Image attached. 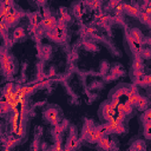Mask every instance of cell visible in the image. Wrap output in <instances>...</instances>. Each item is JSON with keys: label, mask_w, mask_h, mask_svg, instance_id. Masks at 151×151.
Masks as SVG:
<instances>
[{"label": "cell", "mask_w": 151, "mask_h": 151, "mask_svg": "<svg viewBox=\"0 0 151 151\" xmlns=\"http://www.w3.org/2000/svg\"><path fill=\"white\" fill-rule=\"evenodd\" d=\"M1 63H2V70L5 71V73L7 76L12 74L14 66H13V64H12V61H11V59H9V57L7 54L2 53V55H1Z\"/></svg>", "instance_id": "obj_1"}, {"label": "cell", "mask_w": 151, "mask_h": 151, "mask_svg": "<svg viewBox=\"0 0 151 151\" xmlns=\"http://www.w3.org/2000/svg\"><path fill=\"white\" fill-rule=\"evenodd\" d=\"M41 25L44 28L48 29V31H53L57 25H58V21L55 18L53 17H47V18H42V21H41Z\"/></svg>", "instance_id": "obj_2"}, {"label": "cell", "mask_w": 151, "mask_h": 151, "mask_svg": "<svg viewBox=\"0 0 151 151\" xmlns=\"http://www.w3.org/2000/svg\"><path fill=\"white\" fill-rule=\"evenodd\" d=\"M116 110L112 107V105H111V103L110 104H105L104 105V107H103V116H104V118L109 122V120H111V119H113L114 117H116Z\"/></svg>", "instance_id": "obj_3"}, {"label": "cell", "mask_w": 151, "mask_h": 151, "mask_svg": "<svg viewBox=\"0 0 151 151\" xmlns=\"http://www.w3.org/2000/svg\"><path fill=\"white\" fill-rule=\"evenodd\" d=\"M45 118L47 120H50L52 124H54V125L59 124L58 123V110L57 109H53V107L48 109L47 111H45Z\"/></svg>", "instance_id": "obj_4"}, {"label": "cell", "mask_w": 151, "mask_h": 151, "mask_svg": "<svg viewBox=\"0 0 151 151\" xmlns=\"http://www.w3.org/2000/svg\"><path fill=\"white\" fill-rule=\"evenodd\" d=\"M103 136H104V134H101L97 127H93L92 131L90 132L88 137H87V140H88L90 143H98Z\"/></svg>", "instance_id": "obj_5"}, {"label": "cell", "mask_w": 151, "mask_h": 151, "mask_svg": "<svg viewBox=\"0 0 151 151\" xmlns=\"http://www.w3.org/2000/svg\"><path fill=\"white\" fill-rule=\"evenodd\" d=\"M132 104L129 103V101H125V103H119V105L117 106L116 111L117 112H123L124 114H129L131 111H132Z\"/></svg>", "instance_id": "obj_6"}, {"label": "cell", "mask_w": 151, "mask_h": 151, "mask_svg": "<svg viewBox=\"0 0 151 151\" xmlns=\"http://www.w3.org/2000/svg\"><path fill=\"white\" fill-rule=\"evenodd\" d=\"M123 7H124V11H126L130 15H132V17H139L140 9L137 8L136 6H132V5H129V4H124Z\"/></svg>", "instance_id": "obj_7"}, {"label": "cell", "mask_w": 151, "mask_h": 151, "mask_svg": "<svg viewBox=\"0 0 151 151\" xmlns=\"http://www.w3.org/2000/svg\"><path fill=\"white\" fill-rule=\"evenodd\" d=\"M65 31H66V24H65V22H58L57 27L54 28V32H55V33H57V35L60 38V41H61V40H64Z\"/></svg>", "instance_id": "obj_8"}, {"label": "cell", "mask_w": 151, "mask_h": 151, "mask_svg": "<svg viewBox=\"0 0 151 151\" xmlns=\"http://www.w3.org/2000/svg\"><path fill=\"white\" fill-rule=\"evenodd\" d=\"M77 145H78V139H77L76 134L72 133V136L70 137V139H68V142H67L65 149H66V150H72V149H76Z\"/></svg>", "instance_id": "obj_9"}, {"label": "cell", "mask_w": 151, "mask_h": 151, "mask_svg": "<svg viewBox=\"0 0 151 151\" xmlns=\"http://www.w3.org/2000/svg\"><path fill=\"white\" fill-rule=\"evenodd\" d=\"M126 97H127V101L129 103H131L132 105H137V101H138L140 96L138 94V92H131L129 90V93L126 94Z\"/></svg>", "instance_id": "obj_10"}, {"label": "cell", "mask_w": 151, "mask_h": 151, "mask_svg": "<svg viewBox=\"0 0 151 151\" xmlns=\"http://www.w3.org/2000/svg\"><path fill=\"white\" fill-rule=\"evenodd\" d=\"M41 21H42V18H41L38 13L32 14L31 18H29V22H31V25H32V26H35V27H38L39 24H41Z\"/></svg>", "instance_id": "obj_11"}, {"label": "cell", "mask_w": 151, "mask_h": 151, "mask_svg": "<svg viewBox=\"0 0 151 151\" xmlns=\"http://www.w3.org/2000/svg\"><path fill=\"white\" fill-rule=\"evenodd\" d=\"M131 37L137 44H139V45L142 44V34H140V32L138 29H132L131 31Z\"/></svg>", "instance_id": "obj_12"}, {"label": "cell", "mask_w": 151, "mask_h": 151, "mask_svg": "<svg viewBox=\"0 0 151 151\" xmlns=\"http://www.w3.org/2000/svg\"><path fill=\"white\" fill-rule=\"evenodd\" d=\"M146 106H147V100H146L144 97H139V99H138V101H137V107H138V110L144 111V110L146 109Z\"/></svg>", "instance_id": "obj_13"}, {"label": "cell", "mask_w": 151, "mask_h": 151, "mask_svg": "<svg viewBox=\"0 0 151 151\" xmlns=\"http://www.w3.org/2000/svg\"><path fill=\"white\" fill-rule=\"evenodd\" d=\"M98 143H99L100 147H103V149H106V150H107V149L111 147V145H110V140H109V138H107L106 136H103Z\"/></svg>", "instance_id": "obj_14"}, {"label": "cell", "mask_w": 151, "mask_h": 151, "mask_svg": "<svg viewBox=\"0 0 151 151\" xmlns=\"http://www.w3.org/2000/svg\"><path fill=\"white\" fill-rule=\"evenodd\" d=\"M24 35H25L24 28H21V27H18V28H15V29H14V33H13V39H14V40H18V39L22 38Z\"/></svg>", "instance_id": "obj_15"}, {"label": "cell", "mask_w": 151, "mask_h": 151, "mask_svg": "<svg viewBox=\"0 0 151 151\" xmlns=\"http://www.w3.org/2000/svg\"><path fill=\"white\" fill-rule=\"evenodd\" d=\"M139 18H140V21H143L145 24H151V15H149V14L142 12V11L139 13Z\"/></svg>", "instance_id": "obj_16"}, {"label": "cell", "mask_w": 151, "mask_h": 151, "mask_svg": "<svg viewBox=\"0 0 151 151\" xmlns=\"http://www.w3.org/2000/svg\"><path fill=\"white\" fill-rule=\"evenodd\" d=\"M127 93H129V90L127 88H119V90H117L114 92L113 98H120L122 96H126Z\"/></svg>", "instance_id": "obj_17"}, {"label": "cell", "mask_w": 151, "mask_h": 151, "mask_svg": "<svg viewBox=\"0 0 151 151\" xmlns=\"http://www.w3.org/2000/svg\"><path fill=\"white\" fill-rule=\"evenodd\" d=\"M144 132H145V136H146L147 138H151V122L145 123V129H144Z\"/></svg>", "instance_id": "obj_18"}, {"label": "cell", "mask_w": 151, "mask_h": 151, "mask_svg": "<svg viewBox=\"0 0 151 151\" xmlns=\"http://www.w3.org/2000/svg\"><path fill=\"white\" fill-rule=\"evenodd\" d=\"M133 68H134V70H143V63H142V60H140L139 58H137V59L134 60V63H133Z\"/></svg>", "instance_id": "obj_19"}, {"label": "cell", "mask_w": 151, "mask_h": 151, "mask_svg": "<svg viewBox=\"0 0 151 151\" xmlns=\"http://www.w3.org/2000/svg\"><path fill=\"white\" fill-rule=\"evenodd\" d=\"M124 131H125V129H124V126H123L122 123L117 124V125L114 126V129H113V132H114V133H123Z\"/></svg>", "instance_id": "obj_20"}, {"label": "cell", "mask_w": 151, "mask_h": 151, "mask_svg": "<svg viewBox=\"0 0 151 151\" xmlns=\"http://www.w3.org/2000/svg\"><path fill=\"white\" fill-rule=\"evenodd\" d=\"M143 119H144V122H145V123L151 122V109L145 111V113H144V116H143Z\"/></svg>", "instance_id": "obj_21"}, {"label": "cell", "mask_w": 151, "mask_h": 151, "mask_svg": "<svg viewBox=\"0 0 151 151\" xmlns=\"http://www.w3.org/2000/svg\"><path fill=\"white\" fill-rule=\"evenodd\" d=\"M116 119H117L118 122L123 123V120L125 119V114H124L123 112H117V113H116Z\"/></svg>", "instance_id": "obj_22"}, {"label": "cell", "mask_w": 151, "mask_h": 151, "mask_svg": "<svg viewBox=\"0 0 151 151\" xmlns=\"http://www.w3.org/2000/svg\"><path fill=\"white\" fill-rule=\"evenodd\" d=\"M119 103H120V99H119V98H113V99H112V101H111V105H112V107L116 110V109H117V106L119 105Z\"/></svg>", "instance_id": "obj_23"}, {"label": "cell", "mask_w": 151, "mask_h": 151, "mask_svg": "<svg viewBox=\"0 0 151 151\" xmlns=\"http://www.w3.org/2000/svg\"><path fill=\"white\" fill-rule=\"evenodd\" d=\"M120 4V0H110V2H109V6L110 7H113V8H116L118 5Z\"/></svg>", "instance_id": "obj_24"}, {"label": "cell", "mask_w": 151, "mask_h": 151, "mask_svg": "<svg viewBox=\"0 0 151 151\" xmlns=\"http://www.w3.org/2000/svg\"><path fill=\"white\" fill-rule=\"evenodd\" d=\"M74 13L78 15V17H80L81 14H83V9H81V5H78V6H76V8H74Z\"/></svg>", "instance_id": "obj_25"}, {"label": "cell", "mask_w": 151, "mask_h": 151, "mask_svg": "<svg viewBox=\"0 0 151 151\" xmlns=\"http://www.w3.org/2000/svg\"><path fill=\"white\" fill-rule=\"evenodd\" d=\"M142 9H143L142 12H144V13H146V14H149V15H151V6H150V5H147V6H145V7H143Z\"/></svg>", "instance_id": "obj_26"}, {"label": "cell", "mask_w": 151, "mask_h": 151, "mask_svg": "<svg viewBox=\"0 0 151 151\" xmlns=\"http://www.w3.org/2000/svg\"><path fill=\"white\" fill-rule=\"evenodd\" d=\"M144 73H143V70H134V77L136 78H139V77H143Z\"/></svg>", "instance_id": "obj_27"}, {"label": "cell", "mask_w": 151, "mask_h": 151, "mask_svg": "<svg viewBox=\"0 0 151 151\" xmlns=\"http://www.w3.org/2000/svg\"><path fill=\"white\" fill-rule=\"evenodd\" d=\"M140 52L144 55V58H150L151 57V52L150 51H140Z\"/></svg>", "instance_id": "obj_28"}, {"label": "cell", "mask_w": 151, "mask_h": 151, "mask_svg": "<svg viewBox=\"0 0 151 151\" xmlns=\"http://www.w3.org/2000/svg\"><path fill=\"white\" fill-rule=\"evenodd\" d=\"M145 85H150L151 86V74L150 76H145Z\"/></svg>", "instance_id": "obj_29"}, {"label": "cell", "mask_w": 151, "mask_h": 151, "mask_svg": "<svg viewBox=\"0 0 151 151\" xmlns=\"http://www.w3.org/2000/svg\"><path fill=\"white\" fill-rule=\"evenodd\" d=\"M15 143H17V139H15V138H9V139H8V146H9V147H11L12 145H14Z\"/></svg>", "instance_id": "obj_30"}, {"label": "cell", "mask_w": 151, "mask_h": 151, "mask_svg": "<svg viewBox=\"0 0 151 151\" xmlns=\"http://www.w3.org/2000/svg\"><path fill=\"white\" fill-rule=\"evenodd\" d=\"M44 51H45V57L46 58H48V55H50V46H45V48H44Z\"/></svg>", "instance_id": "obj_31"}, {"label": "cell", "mask_w": 151, "mask_h": 151, "mask_svg": "<svg viewBox=\"0 0 151 151\" xmlns=\"http://www.w3.org/2000/svg\"><path fill=\"white\" fill-rule=\"evenodd\" d=\"M99 5H100V0H93V6H94V8H98Z\"/></svg>", "instance_id": "obj_32"}, {"label": "cell", "mask_w": 151, "mask_h": 151, "mask_svg": "<svg viewBox=\"0 0 151 151\" xmlns=\"http://www.w3.org/2000/svg\"><path fill=\"white\" fill-rule=\"evenodd\" d=\"M1 5H5V6H11V1L9 0H2V4Z\"/></svg>", "instance_id": "obj_33"}, {"label": "cell", "mask_w": 151, "mask_h": 151, "mask_svg": "<svg viewBox=\"0 0 151 151\" xmlns=\"http://www.w3.org/2000/svg\"><path fill=\"white\" fill-rule=\"evenodd\" d=\"M134 147H136V149H142V147H144V146H143V144H140V143H137Z\"/></svg>", "instance_id": "obj_34"}, {"label": "cell", "mask_w": 151, "mask_h": 151, "mask_svg": "<svg viewBox=\"0 0 151 151\" xmlns=\"http://www.w3.org/2000/svg\"><path fill=\"white\" fill-rule=\"evenodd\" d=\"M87 32H90V33H93V32H94V29H93L92 27H90V28L87 29Z\"/></svg>", "instance_id": "obj_35"}, {"label": "cell", "mask_w": 151, "mask_h": 151, "mask_svg": "<svg viewBox=\"0 0 151 151\" xmlns=\"http://www.w3.org/2000/svg\"><path fill=\"white\" fill-rule=\"evenodd\" d=\"M37 1H38L39 4H44V2H45V0H37Z\"/></svg>", "instance_id": "obj_36"}, {"label": "cell", "mask_w": 151, "mask_h": 151, "mask_svg": "<svg viewBox=\"0 0 151 151\" xmlns=\"http://www.w3.org/2000/svg\"><path fill=\"white\" fill-rule=\"evenodd\" d=\"M147 4H149V5L151 6V0H149V2H147Z\"/></svg>", "instance_id": "obj_37"}]
</instances>
